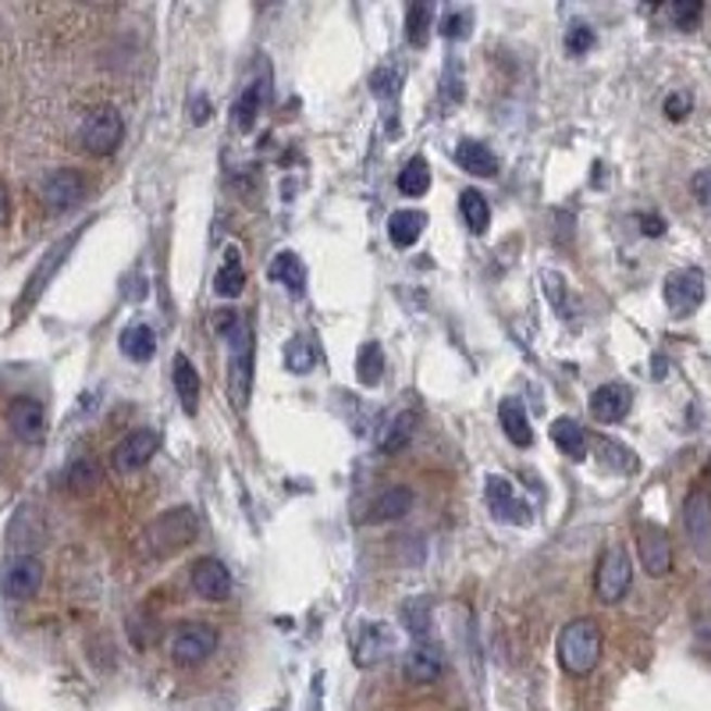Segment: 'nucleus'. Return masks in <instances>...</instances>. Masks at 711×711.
<instances>
[{
    "label": "nucleus",
    "mask_w": 711,
    "mask_h": 711,
    "mask_svg": "<svg viewBox=\"0 0 711 711\" xmlns=\"http://www.w3.org/2000/svg\"><path fill=\"white\" fill-rule=\"evenodd\" d=\"M559 662L569 676H591L601 662V626L594 619H573L559 633Z\"/></svg>",
    "instance_id": "f257e3e1"
},
{
    "label": "nucleus",
    "mask_w": 711,
    "mask_h": 711,
    "mask_svg": "<svg viewBox=\"0 0 711 711\" xmlns=\"http://www.w3.org/2000/svg\"><path fill=\"white\" fill-rule=\"evenodd\" d=\"M200 534V520H196V512H192L189 506H178V509H167L161 512L157 520L150 523L147 530V548L153 559H164V555H175L178 548H186L192 545Z\"/></svg>",
    "instance_id": "f03ea898"
},
{
    "label": "nucleus",
    "mask_w": 711,
    "mask_h": 711,
    "mask_svg": "<svg viewBox=\"0 0 711 711\" xmlns=\"http://www.w3.org/2000/svg\"><path fill=\"white\" fill-rule=\"evenodd\" d=\"M122 136H125V122H122V114L114 111V107L89 111L86 122L79 125L82 150L93 153V157H111V153L122 147Z\"/></svg>",
    "instance_id": "7ed1b4c3"
},
{
    "label": "nucleus",
    "mask_w": 711,
    "mask_h": 711,
    "mask_svg": "<svg viewBox=\"0 0 711 711\" xmlns=\"http://www.w3.org/2000/svg\"><path fill=\"white\" fill-rule=\"evenodd\" d=\"M633 584V562L626 548H605L601 562H598V573H594V591H598V598L605 605H619L626 598V591Z\"/></svg>",
    "instance_id": "20e7f679"
},
{
    "label": "nucleus",
    "mask_w": 711,
    "mask_h": 711,
    "mask_svg": "<svg viewBox=\"0 0 711 711\" xmlns=\"http://www.w3.org/2000/svg\"><path fill=\"white\" fill-rule=\"evenodd\" d=\"M683 526H687L690 548L697 551V559L711 562V491L694 487L687 501H683Z\"/></svg>",
    "instance_id": "39448f33"
},
{
    "label": "nucleus",
    "mask_w": 711,
    "mask_h": 711,
    "mask_svg": "<svg viewBox=\"0 0 711 711\" xmlns=\"http://www.w3.org/2000/svg\"><path fill=\"white\" fill-rule=\"evenodd\" d=\"M40 587H43V562L36 555H15L4 566V573H0V591L11 601H29L40 594Z\"/></svg>",
    "instance_id": "423d86ee"
},
{
    "label": "nucleus",
    "mask_w": 711,
    "mask_h": 711,
    "mask_svg": "<svg viewBox=\"0 0 711 711\" xmlns=\"http://www.w3.org/2000/svg\"><path fill=\"white\" fill-rule=\"evenodd\" d=\"M161 448V431H153V427H139V431L125 434L118 445L111 452V467L118 473H136L142 470L147 462L157 456Z\"/></svg>",
    "instance_id": "0eeeda50"
},
{
    "label": "nucleus",
    "mask_w": 711,
    "mask_h": 711,
    "mask_svg": "<svg viewBox=\"0 0 711 711\" xmlns=\"http://www.w3.org/2000/svg\"><path fill=\"white\" fill-rule=\"evenodd\" d=\"M40 200L50 214H64V211H75L82 200H86V178L72 167H61V172H50L47 182L40 189Z\"/></svg>",
    "instance_id": "6e6552de"
},
{
    "label": "nucleus",
    "mask_w": 711,
    "mask_h": 711,
    "mask_svg": "<svg viewBox=\"0 0 711 711\" xmlns=\"http://www.w3.org/2000/svg\"><path fill=\"white\" fill-rule=\"evenodd\" d=\"M217 644H221V637H217L214 626L189 623L186 630H178V637L172 640V658H175V665L192 669V665L206 662V658L217 651Z\"/></svg>",
    "instance_id": "1a4fd4ad"
},
{
    "label": "nucleus",
    "mask_w": 711,
    "mask_h": 711,
    "mask_svg": "<svg viewBox=\"0 0 711 711\" xmlns=\"http://www.w3.org/2000/svg\"><path fill=\"white\" fill-rule=\"evenodd\" d=\"M665 303L676 317H690L704 303V275L697 267L672 270L665 278Z\"/></svg>",
    "instance_id": "9d476101"
},
{
    "label": "nucleus",
    "mask_w": 711,
    "mask_h": 711,
    "mask_svg": "<svg viewBox=\"0 0 711 711\" xmlns=\"http://www.w3.org/2000/svg\"><path fill=\"white\" fill-rule=\"evenodd\" d=\"M484 501L495 520L512 523V526H526L530 523V506L516 495V487L506 481V477H487L484 484Z\"/></svg>",
    "instance_id": "9b49d317"
},
{
    "label": "nucleus",
    "mask_w": 711,
    "mask_h": 711,
    "mask_svg": "<svg viewBox=\"0 0 711 711\" xmlns=\"http://www.w3.org/2000/svg\"><path fill=\"white\" fill-rule=\"evenodd\" d=\"M82 228H86V225H82ZM82 228H75V231H72V236H68V239H61V242H54V245H50V250H47V256H43V261H40V267H36V270H33V278H29V284H25V292H22V300H18V314H22V309H25V306H33V303H36V300H40V295H43V289H47V281H50V278H54V275H58V267H61L64 261H68V253H72V245H75V242H79V236H82Z\"/></svg>",
    "instance_id": "f8f14e48"
},
{
    "label": "nucleus",
    "mask_w": 711,
    "mask_h": 711,
    "mask_svg": "<svg viewBox=\"0 0 711 711\" xmlns=\"http://www.w3.org/2000/svg\"><path fill=\"white\" fill-rule=\"evenodd\" d=\"M637 555L648 576H665L672 569V541L658 523L637 526Z\"/></svg>",
    "instance_id": "ddd939ff"
},
{
    "label": "nucleus",
    "mask_w": 711,
    "mask_h": 711,
    "mask_svg": "<svg viewBox=\"0 0 711 711\" xmlns=\"http://www.w3.org/2000/svg\"><path fill=\"white\" fill-rule=\"evenodd\" d=\"M8 427H11V434L25 445L40 442L43 431H47V409L36 403V398L18 395L15 403L8 406Z\"/></svg>",
    "instance_id": "4468645a"
},
{
    "label": "nucleus",
    "mask_w": 711,
    "mask_h": 711,
    "mask_svg": "<svg viewBox=\"0 0 711 711\" xmlns=\"http://www.w3.org/2000/svg\"><path fill=\"white\" fill-rule=\"evenodd\" d=\"M192 591L200 594L203 601H225L231 594V573L221 559H200L192 566Z\"/></svg>",
    "instance_id": "2eb2a0df"
},
{
    "label": "nucleus",
    "mask_w": 711,
    "mask_h": 711,
    "mask_svg": "<svg viewBox=\"0 0 711 711\" xmlns=\"http://www.w3.org/2000/svg\"><path fill=\"white\" fill-rule=\"evenodd\" d=\"M231 403L245 406L250 403V388H253V328L231 345Z\"/></svg>",
    "instance_id": "dca6fc26"
},
{
    "label": "nucleus",
    "mask_w": 711,
    "mask_h": 711,
    "mask_svg": "<svg viewBox=\"0 0 711 711\" xmlns=\"http://www.w3.org/2000/svg\"><path fill=\"white\" fill-rule=\"evenodd\" d=\"M403 676L417 687H427L442 676V648L431 640H417L406 655V665H403Z\"/></svg>",
    "instance_id": "f3484780"
},
{
    "label": "nucleus",
    "mask_w": 711,
    "mask_h": 711,
    "mask_svg": "<svg viewBox=\"0 0 711 711\" xmlns=\"http://www.w3.org/2000/svg\"><path fill=\"white\" fill-rule=\"evenodd\" d=\"M633 406V392L626 384H601L598 392L591 395V417L598 423H619L626 420V412Z\"/></svg>",
    "instance_id": "a211bd4d"
},
{
    "label": "nucleus",
    "mask_w": 711,
    "mask_h": 711,
    "mask_svg": "<svg viewBox=\"0 0 711 711\" xmlns=\"http://www.w3.org/2000/svg\"><path fill=\"white\" fill-rule=\"evenodd\" d=\"M172 381H175V395H178V403H182V409L189 412V417H196V409H200V373H196V367H192V359L186 353L175 356Z\"/></svg>",
    "instance_id": "6ab92c4d"
},
{
    "label": "nucleus",
    "mask_w": 711,
    "mask_h": 711,
    "mask_svg": "<svg viewBox=\"0 0 711 711\" xmlns=\"http://www.w3.org/2000/svg\"><path fill=\"white\" fill-rule=\"evenodd\" d=\"M498 420H501V431H506V437L516 448L534 445V427H530V417H526L520 398H506V403L498 406Z\"/></svg>",
    "instance_id": "aec40b11"
},
{
    "label": "nucleus",
    "mask_w": 711,
    "mask_h": 711,
    "mask_svg": "<svg viewBox=\"0 0 711 711\" xmlns=\"http://www.w3.org/2000/svg\"><path fill=\"white\" fill-rule=\"evenodd\" d=\"M427 228V214L423 211H395L388 217V239H392L395 250H409L417 245Z\"/></svg>",
    "instance_id": "412c9836"
},
{
    "label": "nucleus",
    "mask_w": 711,
    "mask_h": 711,
    "mask_svg": "<svg viewBox=\"0 0 711 711\" xmlns=\"http://www.w3.org/2000/svg\"><path fill=\"white\" fill-rule=\"evenodd\" d=\"M456 161L467 175H477V178H495L498 175V157L484 147V142L462 139L456 147Z\"/></svg>",
    "instance_id": "4be33fe9"
},
{
    "label": "nucleus",
    "mask_w": 711,
    "mask_h": 711,
    "mask_svg": "<svg viewBox=\"0 0 711 711\" xmlns=\"http://www.w3.org/2000/svg\"><path fill=\"white\" fill-rule=\"evenodd\" d=\"M551 442L559 445V452L562 456H569V459H584L587 456V445H591V437H587V431L580 427L573 417H559L551 423Z\"/></svg>",
    "instance_id": "5701e85b"
},
{
    "label": "nucleus",
    "mask_w": 711,
    "mask_h": 711,
    "mask_svg": "<svg viewBox=\"0 0 711 711\" xmlns=\"http://www.w3.org/2000/svg\"><path fill=\"white\" fill-rule=\"evenodd\" d=\"M267 278L270 281H278V284H284L292 295H303L306 292V264L300 261L295 253H278L275 261H270V267H267Z\"/></svg>",
    "instance_id": "b1692460"
},
{
    "label": "nucleus",
    "mask_w": 711,
    "mask_h": 711,
    "mask_svg": "<svg viewBox=\"0 0 711 711\" xmlns=\"http://www.w3.org/2000/svg\"><path fill=\"white\" fill-rule=\"evenodd\" d=\"M118 345L132 364H147V359L157 356V331H153L150 325H128L122 331Z\"/></svg>",
    "instance_id": "393cba45"
},
{
    "label": "nucleus",
    "mask_w": 711,
    "mask_h": 711,
    "mask_svg": "<svg viewBox=\"0 0 711 711\" xmlns=\"http://www.w3.org/2000/svg\"><path fill=\"white\" fill-rule=\"evenodd\" d=\"M267 100V82H250L239 93L236 107H231V125L242 128V132H250L256 125V114H261V103Z\"/></svg>",
    "instance_id": "a878e982"
},
{
    "label": "nucleus",
    "mask_w": 711,
    "mask_h": 711,
    "mask_svg": "<svg viewBox=\"0 0 711 711\" xmlns=\"http://www.w3.org/2000/svg\"><path fill=\"white\" fill-rule=\"evenodd\" d=\"M409 509H412V491L409 487H388L370 506V520L392 523V520H398V516H406Z\"/></svg>",
    "instance_id": "bb28decb"
},
{
    "label": "nucleus",
    "mask_w": 711,
    "mask_h": 711,
    "mask_svg": "<svg viewBox=\"0 0 711 711\" xmlns=\"http://www.w3.org/2000/svg\"><path fill=\"white\" fill-rule=\"evenodd\" d=\"M434 29V4L431 0H417V4L406 8V40L412 47H427Z\"/></svg>",
    "instance_id": "cd10ccee"
},
{
    "label": "nucleus",
    "mask_w": 711,
    "mask_h": 711,
    "mask_svg": "<svg viewBox=\"0 0 711 711\" xmlns=\"http://www.w3.org/2000/svg\"><path fill=\"white\" fill-rule=\"evenodd\" d=\"M242 289H245V270L239 264V250H228L221 270L214 275V292L221 295V300H236Z\"/></svg>",
    "instance_id": "c85d7f7f"
},
{
    "label": "nucleus",
    "mask_w": 711,
    "mask_h": 711,
    "mask_svg": "<svg viewBox=\"0 0 711 711\" xmlns=\"http://www.w3.org/2000/svg\"><path fill=\"white\" fill-rule=\"evenodd\" d=\"M284 367H289V373H309L317 367V345L309 334H295V339L284 345Z\"/></svg>",
    "instance_id": "c756f323"
},
{
    "label": "nucleus",
    "mask_w": 711,
    "mask_h": 711,
    "mask_svg": "<svg viewBox=\"0 0 711 711\" xmlns=\"http://www.w3.org/2000/svg\"><path fill=\"white\" fill-rule=\"evenodd\" d=\"M384 373V353L378 342H364L359 345V356H356V378L364 388H373L381 381Z\"/></svg>",
    "instance_id": "7c9ffc66"
},
{
    "label": "nucleus",
    "mask_w": 711,
    "mask_h": 711,
    "mask_svg": "<svg viewBox=\"0 0 711 711\" xmlns=\"http://www.w3.org/2000/svg\"><path fill=\"white\" fill-rule=\"evenodd\" d=\"M412 423H417V412H398V417L388 423V431L381 434V452L384 456H395V452H403L406 442L412 437Z\"/></svg>",
    "instance_id": "2f4dec72"
},
{
    "label": "nucleus",
    "mask_w": 711,
    "mask_h": 711,
    "mask_svg": "<svg viewBox=\"0 0 711 711\" xmlns=\"http://www.w3.org/2000/svg\"><path fill=\"white\" fill-rule=\"evenodd\" d=\"M459 211H462V217H467L470 231H477V236H481V231H487V225H491V206H487V200H484L477 189H462Z\"/></svg>",
    "instance_id": "473e14b6"
},
{
    "label": "nucleus",
    "mask_w": 711,
    "mask_h": 711,
    "mask_svg": "<svg viewBox=\"0 0 711 711\" xmlns=\"http://www.w3.org/2000/svg\"><path fill=\"white\" fill-rule=\"evenodd\" d=\"M398 189L406 192V196H423L427 189H431V167H427L423 157H412L403 175H398Z\"/></svg>",
    "instance_id": "72a5a7b5"
},
{
    "label": "nucleus",
    "mask_w": 711,
    "mask_h": 711,
    "mask_svg": "<svg viewBox=\"0 0 711 711\" xmlns=\"http://www.w3.org/2000/svg\"><path fill=\"white\" fill-rule=\"evenodd\" d=\"M64 484H68L75 495H86V491H93L100 484V467L93 459H75L68 473H64Z\"/></svg>",
    "instance_id": "f704fd0d"
},
{
    "label": "nucleus",
    "mask_w": 711,
    "mask_h": 711,
    "mask_svg": "<svg viewBox=\"0 0 711 711\" xmlns=\"http://www.w3.org/2000/svg\"><path fill=\"white\" fill-rule=\"evenodd\" d=\"M388 648H392V640L384 637L381 623H378V626H367L364 640L356 644V662H359V665H370V662H378V658H384L381 651H388Z\"/></svg>",
    "instance_id": "c9c22d12"
},
{
    "label": "nucleus",
    "mask_w": 711,
    "mask_h": 711,
    "mask_svg": "<svg viewBox=\"0 0 711 711\" xmlns=\"http://www.w3.org/2000/svg\"><path fill=\"white\" fill-rule=\"evenodd\" d=\"M398 89H403V72H398L395 64H381V68L370 75V93L378 100H395Z\"/></svg>",
    "instance_id": "e433bc0d"
},
{
    "label": "nucleus",
    "mask_w": 711,
    "mask_h": 711,
    "mask_svg": "<svg viewBox=\"0 0 711 711\" xmlns=\"http://www.w3.org/2000/svg\"><path fill=\"white\" fill-rule=\"evenodd\" d=\"M398 615H403V626L412 633V637H417V640L427 637V626H431V609H427V598H409Z\"/></svg>",
    "instance_id": "4c0bfd02"
},
{
    "label": "nucleus",
    "mask_w": 711,
    "mask_h": 711,
    "mask_svg": "<svg viewBox=\"0 0 711 711\" xmlns=\"http://www.w3.org/2000/svg\"><path fill=\"white\" fill-rule=\"evenodd\" d=\"M701 15H704V4H701V0H676V4H669L672 25H676V29H683V33L697 29Z\"/></svg>",
    "instance_id": "58836bf2"
},
{
    "label": "nucleus",
    "mask_w": 711,
    "mask_h": 711,
    "mask_svg": "<svg viewBox=\"0 0 711 711\" xmlns=\"http://www.w3.org/2000/svg\"><path fill=\"white\" fill-rule=\"evenodd\" d=\"M473 29V11H452V15L442 22V36L445 40H467Z\"/></svg>",
    "instance_id": "ea45409f"
},
{
    "label": "nucleus",
    "mask_w": 711,
    "mask_h": 711,
    "mask_svg": "<svg viewBox=\"0 0 711 711\" xmlns=\"http://www.w3.org/2000/svg\"><path fill=\"white\" fill-rule=\"evenodd\" d=\"M594 47V29L587 22H576V25H569V33H566V50L569 54H587V50Z\"/></svg>",
    "instance_id": "a19ab883"
},
{
    "label": "nucleus",
    "mask_w": 711,
    "mask_h": 711,
    "mask_svg": "<svg viewBox=\"0 0 711 711\" xmlns=\"http://www.w3.org/2000/svg\"><path fill=\"white\" fill-rule=\"evenodd\" d=\"M442 100H445V103H459V100H462V72H459V61H456V58H448V64H445Z\"/></svg>",
    "instance_id": "79ce46f5"
},
{
    "label": "nucleus",
    "mask_w": 711,
    "mask_h": 711,
    "mask_svg": "<svg viewBox=\"0 0 711 711\" xmlns=\"http://www.w3.org/2000/svg\"><path fill=\"white\" fill-rule=\"evenodd\" d=\"M541 284H545V295L551 300V306L559 309L562 317H569V303H566V284H562V275H555V270H545V275H541Z\"/></svg>",
    "instance_id": "37998d69"
},
{
    "label": "nucleus",
    "mask_w": 711,
    "mask_h": 711,
    "mask_svg": "<svg viewBox=\"0 0 711 711\" xmlns=\"http://www.w3.org/2000/svg\"><path fill=\"white\" fill-rule=\"evenodd\" d=\"M690 189H694L697 203H701L704 211H711V167H704V172H697L690 178Z\"/></svg>",
    "instance_id": "c03bdc74"
},
{
    "label": "nucleus",
    "mask_w": 711,
    "mask_h": 711,
    "mask_svg": "<svg viewBox=\"0 0 711 711\" xmlns=\"http://www.w3.org/2000/svg\"><path fill=\"white\" fill-rule=\"evenodd\" d=\"M665 114H669V122H683L690 114V97L687 93H669Z\"/></svg>",
    "instance_id": "a18cd8bd"
},
{
    "label": "nucleus",
    "mask_w": 711,
    "mask_h": 711,
    "mask_svg": "<svg viewBox=\"0 0 711 711\" xmlns=\"http://www.w3.org/2000/svg\"><path fill=\"white\" fill-rule=\"evenodd\" d=\"M189 118H192V125H206L214 118V107H211V100L206 97H192V103H189Z\"/></svg>",
    "instance_id": "49530a36"
},
{
    "label": "nucleus",
    "mask_w": 711,
    "mask_h": 711,
    "mask_svg": "<svg viewBox=\"0 0 711 711\" xmlns=\"http://www.w3.org/2000/svg\"><path fill=\"white\" fill-rule=\"evenodd\" d=\"M640 225H644V236H651V239L662 236V231H665V221H662V217H655V214H644Z\"/></svg>",
    "instance_id": "de8ad7c7"
},
{
    "label": "nucleus",
    "mask_w": 711,
    "mask_h": 711,
    "mask_svg": "<svg viewBox=\"0 0 711 711\" xmlns=\"http://www.w3.org/2000/svg\"><path fill=\"white\" fill-rule=\"evenodd\" d=\"M8 221V189H4V182H0V225Z\"/></svg>",
    "instance_id": "09e8293b"
}]
</instances>
